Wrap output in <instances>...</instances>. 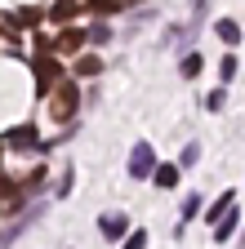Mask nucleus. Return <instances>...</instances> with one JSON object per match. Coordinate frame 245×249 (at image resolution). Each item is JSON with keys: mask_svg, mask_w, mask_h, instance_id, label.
Instances as JSON below:
<instances>
[{"mask_svg": "<svg viewBox=\"0 0 245 249\" xmlns=\"http://www.w3.org/2000/svg\"><path fill=\"white\" fill-rule=\"evenodd\" d=\"M151 169H156V156H151L147 142H138V147L130 151V174H134V178H151Z\"/></svg>", "mask_w": 245, "mask_h": 249, "instance_id": "nucleus-1", "label": "nucleus"}, {"mask_svg": "<svg viewBox=\"0 0 245 249\" xmlns=\"http://www.w3.org/2000/svg\"><path fill=\"white\" fill-rule=\"evenodd\" d=\"M98 227H103V236H107V240H116V236H125V218H120V213H112V218H107V213H103V223H98Z\"/></svg>", "mask_w": 245, "mask_h": 249, "instance_id": "nucleus-2", "label": "nucleus"}, {"mask_svg": "<svg viewBox=\"0 0 245 249\" xmlns=\"http://www.w3.org/2000/svg\"><path fill=\"white\" fill-rule=\"evenodd\" d=\"M232 227H236V213H232V205L219 213V231H214V240H227L232 236Z\"/></svg>", "mask_w": 245, "mask_h": 249, "instance_id": "nucleus-3", "label": "nucleus"}, {"mask_svg": "<svg viewBox=\"0 0 245 249\" xmlns=\"http://www.w3.org/2000/svg\"><path fill=\"white\" fill-rule=\"evenodd\" d=\"M214 31H219V36H223L227 45H236V40H241V27H236L232 18H223V22H219V27H214Z\"/></svg>", "mask_w": 245, "mask_h": 249, "instance_id": "nucleus-4", "label": "nucleus"}, {"mask_svg": "<svg viewBox=\"0 0 245 249\" xmlns=\"http://www.w3.org/2000/svg\"><path fill=\"white\" fill-rule=\"evenodd\" d=\"M151 174H156L161 187H174V182H178V165H161V169H151Z\"/></svg>", "mask_w": 245, "mask_h": 249, "instance_id": "nucleus-5", "label": "nucleus"}, {"mask_svg": "<svg viewBox=\"0 0 245 249\" xmlns=\"http://www.w3.org/2000/svg\"><path fill=\"white\" fill-rule=\"evenodd\" d=\"M201 67H205V62H201L196 53H188V58H183V76H188V80H192V76H201Z\"/></svg>", "mask_w": 245, "mask_h": 249, "instance_id": "nucleus-6", "label": "nucleus"}, {"mask_svg": "<svg viewBox=\"0 0 245 249\" xmlns=\"http://www.w3.org/2000/svg\"><path fill=\"white\" fill-rule=\"evenodd\" d=\"M201 213V196H188V200H183V223H188V218H196ZM178 223V227H183Z\"/></svg>", "mask_w": 245, "mask_h": 249, "instance_id": "nucleus-7", "label": "nucleus"}, {"mask_svg": "<svg viewBox=\"0 0 245 249\" xmlns=\"http://www.w3.org/2000/svg\"><path fill=\"white\" fill-rule=\"evenodd\" d=\"M236 67H241L236 58H223V62H219V76H223V80H232V76H236Z\"/></svg>", "mask_w": 245, "mask_h": 249, "instance_id": "nucleus-8", "label": "nucleus"}, {"mask_svg": "<svg viewBox=\"0 0 245 249\" xmlns=\"http://www.w3.org/2000/svg\"><path fill=\"white\" fill-rule=\"evenodd\" d=\"M76 71H80V76H94V71H98V58H80Z\"/></svg>", "mask_w": 245, "mask_h": 249, "instance_id": "nucleus-9", "label": "nucleus"}, {"mask_svg": "<svg viewBox=\"0 0 245 249\" xmlns=\"http://www.w3.org/2000/svg\"><path fill=\"white\" fill-rule=\"evenodd\" d=\"M107 36H112V31H107V27H103V22H98V27H89V40H94V45H103V40H107Z\"/></svg>", "mask_w": 245, "mask_h": 249, "instance_id": "nucleus-10", "label": "nucleus"}, {"mask_svg": "<svg viewBox=\"0 0 245 249\" xmlns=\"http://www.w3.org/2000/svg\"><path fill=\"white\" fill-rule=\"evenodd\" d=\"M32 142H36L32 129H18V134H14V147H32Z\"/></svg>", "mask_w": 245, "mask_h": 249, "instance_id": "nucleus-11", "label": "nucleus"}, {"mask_svg": "<svg viewBox=\"0 0 245 249\" xmlns=\"http://www.w3.org/2000/svg\"><path fill=\"white\" fill-rule=\"evenodd\" d=\"M80 40H85V36H80V31H76V27H72V31H67V36H63V49H76Z\"/></svg>", "mask_w": 245, "mask_h": 249, "instance_id": "nucleus-12", "label": "nucleus"}, {"mask_svg": "<svg viewBox=\"0 0 245 249\" xmlns=\"http://www.w3.org/2000/svg\"><path fill=\"white\" fill-rule=\"evenodd\" d=\"M205 107H209V111H219V107H223V89H214L209 98H205Z\"/></svg>", "mask_w": 245, "mask_h": 249, "instance_id": "nucleus-13", "label": "nucleus"}, {"mask_svg": "<svg viewBox=\"0 0 245 249\" xmlns=\"http://www.w3.org/2000/svg\"><path fill=\"white\" fill-rule=\"evenodd\" d=\"M143 245H147V236H143V231H134V236H130V245H125V249H143Z\"/></svg>", "mask_w": 245, "mask_h": 249, "instance_id": "nucleus-14", "label": "nucleus"}]
</instances>
